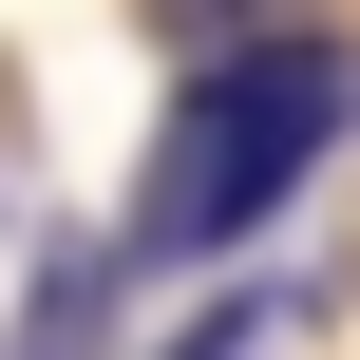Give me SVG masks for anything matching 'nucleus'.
Masks as SVG:
<instances>
[{
    "instance_id": "obj_1",
    "label": "nucleus",
    "mask_w": 360,
    "mask_h": 360,
    "mask_svg": "<svg viewBox=\"0 0 360 360\" xmlns=\"http://www.w3.org/2000/svg\"><path fill=\"white\" fill-rule=\"evenodd\" d=\"M342 133H360V57L342 38H323V19H228V57L171 95V133H152L114 247H133V266H247Z\"/></svg>"
},
{
    "instance_id": "obj_2",
    "label": "nucleus",
    "mask_w": 360,
    "mask_h": 360,
    "mask_svg": "<svg viewBox=\"0 0 360 360\" xmlns=\"http://www.w3.org/2000/svg\"><path fill=\"white\" fill-rule=\"evenodd\" d=\"M152 360H266V285H228L209 323H171V342H152Z\"/></svg>"
},
{
    "instance_id": "obj_3",
    "label": "nucleus",
    "mask_w": 360,
    "mask_h": 360,
    "mask_svg": "<svg viewBox=\"0 0 360 360\" xmlns=\"http://www.w3.org/2000/svg\"><path fill=\"white\" fill-rule=\"evenodd\" d=\"M228 19H323V0H228Z\"/></svg>"
}]
</instances>
